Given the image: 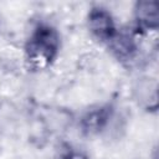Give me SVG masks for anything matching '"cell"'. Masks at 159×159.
I'll return each mask as SVG.
<instances>
[{
	"label": "cell",
	"instance_id": "1",
	"mask_svg": "<svg viewBox=\"0 0 159 159\" xmlns=\"http://www.w3.org/2000/svg\"><path fill=\"white\" fill-rule=\"evenodd\" d=\"M62 46L61 34L47 21H39L24 43V62L30 72L48 70L57 60Z\"/></svg>",
	"mask_w": 159,
	"mask_h": 159
},
{
	"label": "cell",
	"instance_id": "2",
	"mask_svg": "<svg viewBox=\"0 0 159 159\" xmlns=\"http://www.w3.org/2000/svg\"><path fill=\"white\" fill-rule=\"evenodd\" d=\"M116 106L113 102L93 104L84 109L78 118V130L82 137L92 138L104 133L114 118Z\"/></svg>",
	"mask_w": 159,
	"mask_h": 159
},
{
	"label": "cell",
	"instance_id": "3",
	"mask_svg": "<svg viewBox=\"0 0 159 159\" xmlns=\"http://www.w3.org/2000/svg\"><path fill=\"white\" fill-rule=\"evenodd\" d=\"M139 35L130 25L118 27V31L112 37V40L106 45L109 53L122 65H128L139 55L140 51V39Z\"/></svg>",
	"mask_w": 159,
	"mask_h": 159
},
{
	"label": "cell",
	"instance_id": "4",
	"mask_svg": "<svg viewBox=\"0 0 159 159\" xmlns=\"http://www.w3.org/2000/svg\"><path fill=\"white\" fill-rule=\"evenodd\" d=\"M86 27L94 40L107 45L116 35L119 26L109 9L103 5H93L87 11Z\"/></svg>",
	"mask_w": 159,
	"mask_h": 159
},
{
	"label": "cell",
	"instance_id": "5",
	"mask_svg": "<svg viewBox=\"0 0 159 159\" xmlns=\"http://www.w3.org/2000/svg\"><path fill=\"white\" fill-rule=\"evenodd\" d=\"M139 35L145 36L159 29V5L157 1L138 0L133 5L132 22L129 24Z\"/></svg>",
	"mask_w": 159,
	"mask_h": 159
},
{
	"label": "cell",
	"instance_id": "6",
	"mask_svg": "<svg viewBox=\"0 0 159 159\" xmlns=\"http://www.w3.org/2000/svg\"><path fill=\"white\" fill-rule=\"evenodd\" d=\"M60 159H91V157L80 149H68L65 153H62V155L60 157Z\"/></svg>",
	"mask_w": 159,
	"mask_h": 159
}]
</instances>
